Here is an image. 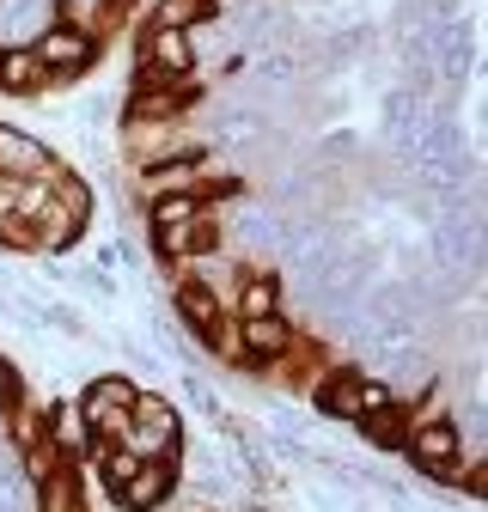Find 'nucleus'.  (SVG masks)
<instances>
[{
    "mask_svg": "<svg viewBox=\"0 0 488 512\" xmlns=\"http://www.w3.org/2000/svg\"><path fill=\"white\" fill-rule=\"evenodd\" d=\"M55 427H61V433H55L61 445H86V427H80V415H74V409H61V421H55Z\"/></svg>",
    "mask_w": 488,
    "mask_h": 512,
    "instance_id": "4468645a",
    "label": "nucleus"
},
{
    "mask_svg": "<svg viewBox=\"0 0 488 512\" xmlns=\"http://www.w3.org/2000/svg\"><path fill=\"white\" fill-rule=\"evenodd\" d=\"M43 80H49V74H43V61H37V49H31V43L0 49V92H19V98H31Z\"/></svg>",
    "mask_w": 488,
    "mask_h": 512,
    "instance_id": "6e6552de",
    "label": "nucleus"
},
{
    "mask_svg": "<svg viewBox=\"0 0 488 512\" xmlns=\"http://www.w3.org/2000/svg\"><path fill=\"white\" fill-rule=\"evenodd\" d=\"M360 433L373 439V445H403L409 421H403V409H397V403H385V409H373V415H360Z\"/></svg>",
    "mask_w": 488,
    "mask_h": 512,
    "instance_id": "9b49d317",
    "label": "nucleus"
},
{
    "mask_svg": "<svg viewBox=\"0 0 488 512\" xmlns=\"http://www.w3.org/2000/svg\"><path fill=\"white\" fill-rule=\"evenodd\" d=\"M196 214H202L196 189H177V196H159V202H153V226H190Z\"/></svg>",
    "mask_w": 488,
    "mask_h": 512,
    "instance_id": "f8f14e48",
    "label": "nucleus"
},
{
    "mask_svg": "<svg viewBox=\"0 0 488 512\" xmlns=\"http://www.w3.org/2000/svg\"><path fill=\"white\" fill-rule=\"evenodd\" d=\"M287 342H293V330L281 324V311L275 317H244L238 324V354L244 360H275V354H287Z\"/></svg>",
    "mask_w": 488,
    "mask_h": 512,
    "instance_id": "0eeeda50",
    "label": "nucleus"
},
{
    "mask_svg": "<svg viewBox=\"0 0 488 512\" xmlns=\"http://www.w3.org/2000/svg\"><path fill=\"white\" fill-rule=\"evenodd\" d=\"M177 311H183V324H196L208 342L226 330V317H220V305H214V293L202 287V281H190V287H177Z\"/></svg>",
    "mask_w": 488,
    "mask_h": 512,
    "instance_id": "1a4fd4ad",
    "label": "nucleus"
},
{
    "mask_svg": "<svg viewBox=\"0 0 488 512\" xmlns=\"http://www.w3.org/2000/svg\"><path fill=\"white\" fill-rule=\"evenodd\" d=\"M141 61H147V74H159V80H183L196 68V37L190 31H153Z\"/></svg>",
    "mask_w": 488,
    "mask_h": 512,
    "instance_id": "423d86ee",
    "label": "nucleus"
},
{
    "mask_svg": "<svg viewBox=\"0 0 488 512\" xmlns=\"http://www.w3.org/2000/svg\"><path fill=\"white\" fill-rule=\"evenodd\" d=\"M122 445H129L135 458H171L177 452V415H171V403L165 397H135Z\"/></svg>",
    "mask_w": 488,
    "mask_h": 512,
    "instance_id": "f257e3e1",
    "label": "nucleus"
},
{
    "mask_svg": "<svg viewBox=\"0 0 488 512\" xmlns=\"http://www.w3.org/2000/svg\"><path fill=\"white\" fill-rule=\"evenodd\" d=\"M403 445H409V458H415L421 476H440L446 482L458 470V427L452 421H415L403 433Z\"/></svg>",
    "mask_w": 488,
    "mask_h": 512,
    "instance_id": "7ed1b4c3",
    "label": "nucleus"
},
{
    "mask_svg": "<svg viewBox=\"0 0 488 512\" xmlns=\"http://www.w3.org/2000/svg\"><path fill=\"white\" fill-rule=\"evenodd\" d=\"M171 482H177V476H171V458H141V464L129 470V482L116 488V500L129 506V512H153V506L171 494Z\"/></svg>",
    "mask_w": 488,
    "mask_h": 512,
    "instance_id": "39448f33",
    "label": "nucleus"
},
{
    "mask_svg": "<svg viewBox=\"0 0 488 512\" xmlns=\"http://www.w3.org/2000/svg\"><path fill=\"white\" fill-rule=\"evenodd\" d=\"M31 49H37V61H43V74H61V80L86 74L92 55H98V43H92L80 25H49V31L31 37Z\"/></svg>",
    "mask_w": 488,
    "mask_h": 512,
    "instance_id": "f03ea898",
    "label": "nucleus"
},
{
    "mask_svg": "<svg viewBox=\"0 0 488 512\" xmlns=\"http://www.w3.org/2000/svg\"><path fill=\"white\" fill-rule=\"evenodd\" d=\"M238 311L244 317H275L281 311V281L275 275H251V281H244V293H238Z\"/></svg>",
    "mask_w": 488,
    "mask_h": 512,
    "instance_id": "9d476101",
    "label": "nucleus"
},
{
    "mask_svg": "<svg viewBox=\"0 0 488 512\" xmlns=\"http://www.w3.org/2000/svg\"><path fill=\"white\" fill-rule=\"evenodd\" d=\"M49 171H55V165H49V147L31 141L25 128L0 122V177H7V183H25V177H49Z\"/></svg>",
    "mask_w": 488,
    "mask_h": 512,
    "instance_id": "20e7f679",
    "label": "nucleus"
},
{
    "mask_svg": "<svg viewBox=\"0 0 488 512\" xmlns=\"http://www.w3.org/2000/svg\"><path fill=\"white\" fill-rule=\"evenodd\" d=\"M7 220H13V183L0 177V226H7Z\"/></svg>",
    "mask_w": 488,
    "mask_h": 512,
    "instance_id": "2eb2a0df",
    "label": "nucleus"
},
{
    "mask_svg": "<svg viewBox=\"0 0 488 512\" xmlns=\"http://www.w3.org/2000/svg\"><path fill=\"white\" fill-rule=\"evenodd\" d=\"M196 19H208V0H165L153 13V31H190Z\"/></svg>",
    "mask_w": 488,
    "mask_h": 512,
    "instance_id": "ddd939ff",
    "label": "nucleus"
}]
</instances>
